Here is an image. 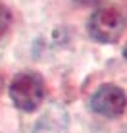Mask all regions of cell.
Returning a JSON list of instances; mask_svg holds the SVG:
<instances>
[{"label":"cell","instance_id":"cell-1","mask_svg":"<svg viewBox=\"0 0 127 133\" xmlns=\"http://www.w3.org/2000/svg\"><path fill=\"white\" fill-rule=\"evenodd\" d=\"M90 39L100 44H114L121 39L125 31V17L116 6H102L90 14L87 21Z\"/></svg>","mask_w":127,"mask_h":133},{"label":"cell","instance_id":"cell-3","mask_svg":"<svg viewBox=\"0 0 127 133\" xmlns=\"http://www.w3.org/2000/svg\"><path fill=\"white\" fill-rule=\"evenodd\" d=\"M127 106V95L121 87H117L114 83H104L100 85L89 98V108L94 114L108 120L119 118L125 112Z\"/></svg>","mask_w":127,"mask_h":133},{"label":"cell","instance_id":"cell-5","mask_svg":"<svg viewBox=\"0 0 127 133\" xmlns=\"http://www.w3.org/2000/svg\"><path fill=\"white\" fill-rule=\"evenodd\" d=\"M10 25H12V12H10L8 6H4V4L0 2V39L8 33Z\"/></svg>","mask_w":127,"mask_h":133},{"label":"cell","instance_id":"cell-4","mask_svg":"<svg viewBox=\"0 0 127 133\" xmlns=\"http://www.w3.org/2000/svg\"><path fill=\"white\" fill-rule=\"evenodd\" d=\"M67 127V114L60 106H52L43 114L33 133H66Z\"/></svg>","mask_w":127,"mask_h":133},{"label":"cell","instance_id":"cell-9","mask_svg":"<svg viewBox=\"0 0 127 133\" xmlns=\"http://www.w3.org/2000/svg\"><path fill=\"white\" fill-rule=\"evenodd\" d=\"M121 133H127V127H125V129H123V131H121Z\"/></svg>","mask_w":127,"mask_h":133},{"label":"cell","instance_id":"cell-8","mask_svg":"<svg viewBox=\"0 0 127 133\" xmlns=\"http://www.w3.org/2000/svg\"><path fill=\"white\" fill-rule=\"evenodd\" d=\"M123 58L127 60V44H125V48H123Z\"/></svg>","mask_w":127,"mask_h":133},{"label":"cell","instance_id":"cell-6","mask_svg":"<svg viewBox=\"0 0 127 133\" xmlns=\"http://www.w3.org/2000/svg\"><path fill=\"white\" fill-rule=\"evenodd\" d=\"M75 4H79V6H94V4L102 2V0H73Z\"/></svg>","mask_w":127,"mask_h":133},{"label":"cell","instance_id":"cell-2","mask_svg":"<svg viewBox=\"0 0 127 133\" xmlns=\"http://www.w3.org/2000/svg\"><path fill=\"white\" fill-rule=\"evenodd\" d=\"M44 79L37 71H21L12 79L10 98L16 108L23 112H35L44 100Z\"/></svg>","mask_w":127,"mask_h":133},{"label":"cell","instance_id":"cell-7","mask_svg":"<svg viewBox=\"0 0 127 133\" xmlns=\"http://www.w3.org/2000/svg\"><path fill=\"white\" fill-rule=\"evenodd\" d=\"M2 87H4V79H2V75H0V93H2Z\"/></svg>","mask_w":127,"mask_h":133}]
</instances>
